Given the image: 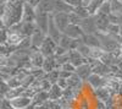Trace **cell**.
Listing matches in <instances>:
<instances>
[{"label": "cell", "instance_id": "6da1fadb", "mask_svg": "<svg viewBox=\"0 0 122 109\" xmlns=\"http://www.w3.org/2000/svg\"><path fill=\"white\" fill-rule=\"evenodd\" d=\"M25 0H0L1 25L10 28L22 22Z\"/></svg>", "mask_w": 122, "mask_h": 109}, {"label": "cell", "instance_id": "7a4b0ae2", "mask_svg": "<svg viewBox=\"0 0 122 109\" xmlns=\"http://www.w3.org/2000/svg\"><path fill=\"white\" fill-rule=\"evenodd\" d=\"M79 26L86 34H94V33L98 32V26H97V21H95L94 15H90V16L83 18Z\"/></svg>", "mask_w": 122, "mask_h": 109}, {"label": "cell", "instance_id": "3957f363", "mask_svg": "<svg viewBox=\"0 0 122 109\" xmlns=\"http://www.w3.org/2000/svg\"><path fill=\"white\" fill-rule=\"evenodd\" d=\"M57 45H59V44L55 43L53 39L48 36V37L45 38L44 43L42 44V47L39 48V50H40V53H42L45 58L53 56V55H55V50H56V47H57Z\"/></svg>", "mask_w": 122, "mask_h": 109}, {"label": "cell", "instance_id": "277c9868", "mask_svg": "<svg viewBox=\"0 0 122 109\" xmlns=\"http://www.w3.org/2000/svg\"><path fill=\"white\" fill-rule=\"evenodd\" d=\"M45 56L40 53L39 49H32V53L29 55V63L32 69H43Z\"/></svg>", "mask_w": 122, "mask_h": 109}, {"label": "cell", "instance_id": "5b68a950", "mask_svg": "<svg viewBox=\"0 0 122 109\" xmlns=\"http://www.w3.org/2000/svg\"><path fill=\"white\" fill-rule=\"evenodd\" d=\"M48 36L53 39L55 43H60L61 38H62L64 33L60 31L57 28V26L55 25L54 22V18H53V15H50V18H49V28H48Z\"/></svg>", "mask_w": 122, "mask_h": 109}, {"label": "cell", "instance_id": "8992f818", "mask_svg": "<svg viewBox=\"0 0 122 109\" xmlns=\"http://www.w3.org/2000/svg\"><path fill=\"white\" fill-rule=\"evenodd\" d=\"M36 14H37V17H36V25H37L38 29H40L42 32H44L45 34H48L50 15H49V14H45V12H39V11H36Z\"/></svg>", "mask_w": 122, "mask_h": 109}, {"label": "cell", "instance_id": "52a82bcc", "mask_svg": "<svg viewBox=\"0 0 122 109\" xmlns=\"http://www.w3.org/2000/svg\"><path fill=\"white\" fill-rule=\"evenodd\" d=\"M53 18H54V22H55V25L57 26V28L64 33L65 29H66V28L68 27V25H70L68 14H66V12H57V14H54V15H53Z\"/></svg>", "mask_w": 122, "mask_h": 109}, {"label": "cell", "instance_id": "ba28073f", "mask_svg": "<svg viewBox=\"0 0 122 109\" xmlns=\"http://www.w3.org/2000/svg\"><path fill=\"white\" fill-rule=\"evenodd\" d=\"M86 83L92 88V90H97L99 87H105V83H106V77H103L98 74H92L88 80L86 81Z\"/></svg>", "mask_w": 122, "mask_h": 109}, {"label": "cell", "instance_id": "9c48e42d", "mask_svg": "<svg viewBox=\"0 0 122 109\" xmlns=\"http://www.w3.org/2000/svg\"><path fill=\"white\" fill-rule=\"evenodd\" d=\"M64 34L73 39H83V37L86 36V33L82 31L81 26H77V25H68V27L65 29Z\"/></svg>", "mask_w": 122, "mask_h": 109}, {"label": "cell", "instance_id": "30bf717a", "mask_svg": "<svg viewBox=\"0 0 122 109\" xmlns=\"http://www.w3.org/2000/svg\"><path fill=\"white\" fill-rule=\"evenodd\" d=\"M53 4H54V14H57V12L70 14L75 11V7L67 4L65 0H53Z\"/></svg>", "mask_w": 122, "mask_h": 109}, {"label": "cell", "instance_id": "8fae6325", "mask_svg": "<svg viewBox=\"0 0 122 109\" xmlns=\"http://www.w3.org/2000/svg\"><path fill=\"white\" fill-rule=\"evenodd\" d=\"M68 56H70V63L73 64L76 67L88 63L87 58H84L82 54L77 50V49H75V50H68Z\"/></svg>", "mask_w": 122, "mask_h": 109}, {"label": "cell", "instance_id": "7c38bea8", "mask_svg": "<svg viewBox=\"0 0 122 109\" xmlns=\"http://www.w3.org/2000/svg\"><path fill=\"white\" fill-rule=\"evenodd\" d=\"M9 102L15 109H26L27 107H29L30 104H32V99L28 98V97H23V96L14 98V99L9 101Z\"/></svg>", "mask_w": 122, "mask_h": 109}, {"label": "cell", "instance_id": "4fadbf2b", "mask_svg": "<svg viewBox=\"0 0 122 109\" xmlns=\"http://www.w3.org/2000/svg\"><path fill=\"white\" fill-rule=\"evenodd\" d=\"M92 67H93V72L94 74H98V75L103 76V77H107L111 74V66L104 64L103 61H100V60H98Z\"/></svg>", "mask_w": 122, "mask_h": 109}, {"label": "cell", "instance_id": "5bb4252c", "mask_svg": "<svg viewBox=\"0 0 122 109\" xmlns=\"http://www.w3.org/2000/svg\"><path fill=\"white\" fill-rule=\"evenodd\" d=\"M94 17H95V21H97V26H98V31L100 32H105L107 26L111 23L110 22V18L107 15H103V14H94Z\"/></svg>", "mask_w": 122, "mask_h": 109}, {"label": "cell", "instance_id": "9a60e30c", "mask_svg": "<svg viewBox=\"0 0 122 109\" xmlns=\"http://www.w3.org/2000/svg\"><path fill=\"white\" fill-rule=\"evenodd\" d=\"M46 37H48V34L42 32L40 29H37V31L30 36V38H32V49H39L42 47V44L44 43Z\"/></svg>", "mask_w": 122, "mask_h": 109}, {"label": "cell", "instance_id": "2e32d148", "mask_svg": "<svg viewBox=\"0 0 122 109\" xmlns=\"http://www.w3.org/2000/svg\"><path fill=\"white\" fill-rule=\"evenodd\" d=\"M60 69H61V66L57 64L55 55L45 58L44 65H43V70L45 71V74H49V72H51L54 70H60Z\"/></svg>", "mask_w": 122, "mask_h": 109}, {"label": "cell", "instance_id": "e0dca14e", "mask_svg": "<svg viewBox=\"0 0 122 109\" xmlns=\"http://www.w3.org/2000/svg\"><path fill=\"white\" fill-rule=\"evenodd\" d=\"M36 17H37L36 9L25 1V9H23L22 22H36Z\"/></svg>", "mask_w": 122, "mask_h": 109}, {"label": "cell", "instance_id": "ac0fdd59", "mask_svg": "<svg viewBox=\"0 0 122 109\" xmlns=\"http://www.w3.org/2000/svg\"><path fill=\"white\" fill-rule=\"evenodd\" d=\"M75 74H77V75L86 82V81L88 80V77L93 74V67H92L90 64L86 63V64H83V65L78 66V67L76 69V72H75Z\"/></svg>", "mask_w": 122, "mask_h": 109}, {"label": "cell", "instance_id": "d6986e66", "mask_svg": "<svg viewBox=\"0 0 122 109\" xmlns=\"http://www.w3.org/2000/svg\"><path fill=\"white\" fill-rule=\"evenodd\" d=\"M92 92H93V94H94V97L97 98V99H100V101H103L105 103L109 99L112 98V94H111V92L106 87H99V88H97V90H92Z\"/></svg>", "mask_w": 122, "mask_h": 109}, {"label": "cell", "instance_id": "ffe728a7", "mask_svg": "<svg viewBox=\"0 0 122 109\" xmlns=\"http://www.w3.org/2000/svg\"><path fill=\"white\" fill-rule=\"evenodd\" d=\"M37 29L36 22H21V34L25 37H30Z\"/></svg>", "mask_w": 122, "mask_h": 109}, {"label": "cell", "instance_id": "44dd1931", "mask_svg": "<svg viewBox=\"0 0 122 109\" xmlns=\"http://www.w3.org/2000/svg\"><path fill=\"white\" fill-rule=\"evenodd\" d=\"M83 43L86 45H88L89 48H101V43L99 41V38L97 37V34H86L83 37Z\"/></svg>", "mask_w": 122, "mask_h": 109}, {"label": "cell", "instance_id": "7402d4cb", "mask_svg": "<svg viewBox=\"0 0 122 109\" xmlns=\"http://www.w3.org/2000/svg\"><path fill=\"white\" fill-rule=\"evenodd\" d=\"M49 92V98L50 101H59L62 98V93H64V90L61 88L57 83H54L51 86V88L48 91Z\"/></svg>", "mask_w": 122, "mask_h": 109}, {"label": "cell", "instance_id": "603a6c76", "mask_svg": "<svg viewBox=\"0 0 122 109\" xmlns=\"http://www.w3.org/2000/svg\"><path fill=\"white\" fill-rule=\"evenodd\" d=\"M50 99L49 98V92L48 91H40L38 92L34 97H33V99H32V104L33 105H42L44 103H46Z\"/></svg>", "mask_w": 122, "mask_h": 109}, {"label": "cell", "instance_id": "cb8c5ba5", "mask_svg": "<svg viewBox=\"0 0 122 109\" xmlns=\"http://www.w3.org/2000/svg\"><path fill=\"white\" fill-rule=\"evenodd\" d=\"M67 81H68V87L73 88V90H82L83 83H84V81L77 74H73L70 78H67Z\"/></svg>", "mask_w": 122, "mask_h": 109}, {"label": "cell", "instance_id": "d4e9b609", "mask_svg": "<svg viewBox=\"0 0 122 109\" xmlns=\"http://www.w3.org/2000/svg\"><path fill=\"white\" fill-rule=\"evenodd\" d=\"M23 91H25V87H17V88H11L6 94H5V99H7V101H11V99H14V98H17V97H20V96H22V93H23Z\"/></svg>", "mask_w": 122, "mask_h": 109}, {"label": "cell", "instance_id": "484cf974", "mask_svg": "<svg viewBox=\"0 0 122 109\" xmlns=\"http://www.w3.org/2000/svg\"><path fill=\"white\" fill-rule=\"evenodd\" d=\"M111 4V14H114L116 16L122 15V1L120 0H110Z\"/></svg>", "mask_w": 122, "mask_h": 109}, {"label": "cell", "instance_id": "4316f807", "mask_svg": "<svg viewBox=\"0 0 122 109\" xmlns=\"http://www.w3.org/2000/svg\"><path fill=\"white\" fill-rule=\"evenodd\" d=\"M105 1H106V0H92V1H90V5L87 7L88 11H89V14H90V15L97 14V11L99 10V7L103 5Z\"/></svg>", "mask_w": 122, "mask_h": 109}, {"label": "cell", "instance_id": "83f0119b", "mask_svg": "<svg viewBox=\"0 0 122 109\" xmlns=\"http://www.w3.org/2000/svg\"><path fill=\"white\" fill-rule=\"evenodd\" d=\"M45 78H46V80L51 83V85L57 83L59 78H60V70H54V71H51V72L46 74V75H45Z\"/></svg>", "mask_w": 122, "mask_h": 109}, {"label": "cell", "instance_id": "f1b7e54d", "mask_svg": "<svg viewBox=\"0 0 122 109\" xmlns=\"http://www.w3.org/2000/svg\"><path fill=\"white\" fill-rule=\"evenodd\" d=\"M82 17H81L78 14H76L75 11H72V12H70L68 14V21H70V25H77V26H79L81 25V22H82Z\"/></svg>", "mask_w": 122, "mask_h": 109}, {"label": "cell", "instance_id": "f546056e", "mask_svg": "<svg viewBox=\"0 0 122 109\" xmlns=\"http://www.w3.org/2000/svg\"><path fill=\"white\" fill-rule=\"evenodd\" d=\"M77 50L81 53V54H82L84 58H89L90 56V50H92V48H89L88 45H86L84 43H83V41L82 42H81L79 43V45H78V48H77Z\"/></svg>", "mask_w": 122, "mask_h": 109}, {"label": "cell", "instance_id": "4dcf8cb0", "mask_svg": "<svg viewBox=\"0 0 122 109\" xmlns=\"http://www.w3.org/2000/svg\"><path fill=\"white\" fill-rule=\"evenodd\" d=\"M97 12L103 14V15H107V16H109V15L111 14V4H110V0H106V1L99 7V10H98Z\"/></svg>", "mask_w": 122, "mask_h": 109}, {"label": "cell", "instance_id": "1f68e13d", "mask_svg": "<svg viewBox=\"0 0 122 109\" xmlns=\"http://www.w3.org/2000/svg\"><path fill=\"white\" fill-rule=\"evenodd\" d=\"M75 12H76V14H78L82 18H86V17L90 16V14H89V11H88V9H87V7H84V6H82V5L75 7Z\"/></svg>", "mask_w": 122, "mask_h": 109}, {"label": "cell", "instance_id": "d6a6232c", "mask_svg": "<svg viewBox=\"0 0 122 109\" xmlns=\"http://www.w3.org/2000/svg\"><path fill=\"white\" fill-rule=\"evenodd\" d=\"M78 109H90V99L81 98L78 101Z\"/></svg>", "mask_w": 122, "mask_h": 109}, {"label": "cell", "instance_id": "836d02e7", "mask_svg": "<svg viewBox=\"0 0 122 109\" xmlns=\"http://www.w3.org/2000/svg\"><path fill=\"white\" fill-rule=\"evenodd\" d=\"M76 66L73 65V64H71L70 61L68 63H66V64H64L62 66H61V69L60 70H64V71H68V72H76Z\"/></svg>", "mask_w": 122, "mask_h": 109}, {"label": "cell", "instance_id": "e575fe53", "mask_svg": "<svg viewBox=\"0 0 122 109\" xmlns=\"http://www.w3.org/2000/svg\"><path fill=\"white\" fill-rule=\"evenodd\" d=\"M10 90H11V88H10L9 83H7L6 81L1 80V98H4V97H5V94H6Z\"/></svg>", "mask_w": 122, "mask_h": 109}, {"label": "cell", "instance_id": "d590c367", "mask_svg": "<svg viewBox=\"0 0 122 109\" xmlns=\"http://www.w3.org/2000/svg\"><path fill=\"white\" fill-rule=\"evenodd\" d=\"M67 53H68L67 49L62 48L61 45H57V47H56V50H55V56H61V55H65V54H67Z\"/></svg>", "mask_w": 122, "mask_h": 109}, {"label": "cell", "instance_id": "8d00e7d4", "mask_svg": "<svg viewBox=\"0 0 122 109\" xmlns=\"http://www.w3.org/2000/svg\"><path fill=\"white\" fill-rule=\"evenodd\" d=\"M0 109H15L11 104H10V102L7 99H5V98H1V104H0Z\"/></svg>", "mask_w": 122, "mask_h": 109}, {"label": "cell", "instance_id": "74e56055", "mask_svg": "<svg viewBox=\"0 0 122 109\" xmlns=\"http://www.w3.org/2000/svg\"><path fill=\"white\" fill-rule=\"evenodd\" d=\"M95 109H107L106 108V103L95 98Z\"/></svg>", "mask_w": 122, "mask_h": 109}, {"label": "cell", "instance_id": "f35d334b", "mask_svg": "<svg viewBox=\"0 0 122 109\" xmlns=\"http://www.w3.org/2000/svg\"><path fill=\"white\" fill-rule=\"evenodd\" d=\"M57 85L62 88V90H65V88L68 87V81L66 80V78H59V81H57Z\"/></svg>", "mask_w": 122, "mask_h": 109}, {"label": "cell", "instance_id": "ab89813d", "mask_svg": "<svg viewBox=\"0 0 122 109\" xmlns=\"http://www.w3.org/2000/svg\"><path fill=\"white\" fill-rule=\"evenodd\" d=\"M75 72H68V71H64V70H60V78H70Z\"/></svg>", "mask_w": 122, "mask_h": 109}, {"label": "cell", "instance_id": "60d3db41", "mask_svg": "<svg viewBox=\"0 0 122 109\" xmlns=\"http://www.w3.org/2000/svg\"><path fill=\"white\" fill-rule=\"evenodd\" d=\"M90 1H92V0H82V6L88 7V6L90 5Z\"/></svg>", "mask_w": 122, "mask_h": 109}, {"label": "cell", "instance_id": "b9f144b4", "mask_svg": "<svg viewBox=\"0 0 122 109\" xmlns=\"http://www.w3.org/2000/svg\"><path fill=\"white\" fill-rule=\"evenodd\" d=\"M36 109H50V108L44 103V104H42V105H37V107H36Z\"/></svg>", "mask_w": 122, "mask_h": 109}, {"label": "cell", "instance_id": "7bdbcfd3", "mask_svg": "<svg viewBox=\"0 0 122 109\" xmlns=\"http://www.w3.org/2000/svg\"><path fill=\"white\" fill-rule=\"evenodd\" d=\"M120 37H121V38H122V26H121V27H120Z\"/></svg>", "mask_w": 122, "mask_h": 109}, {"label": "cell", "instance_id": "ee69618b", "mask_svg": "<svg viewBox=\"0 0 122 109\" xmlns=\"http://www.w3.org/2000/svg\"><path fill=\"white\" fill-rule=\"evenodd\" d=\"M120 58H121V60H122V45H121V56Z\"/></svg>", "mask_w": 122, "mask_h": 109}]
</instances>
